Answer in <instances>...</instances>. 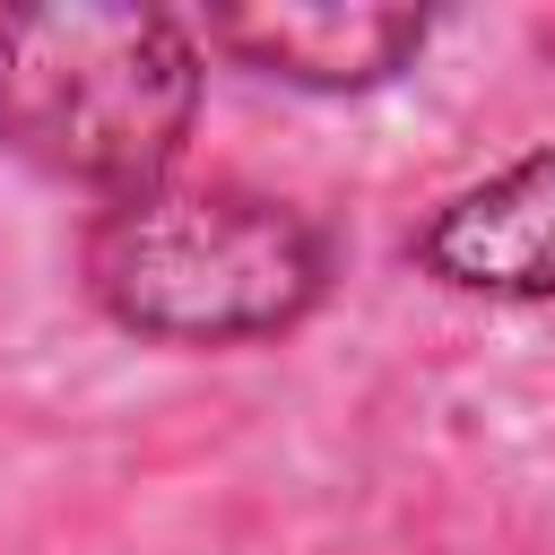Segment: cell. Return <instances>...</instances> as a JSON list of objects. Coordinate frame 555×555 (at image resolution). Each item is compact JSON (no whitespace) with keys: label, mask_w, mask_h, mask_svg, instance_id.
Masks as SVG:
<instances>
[{"label":"cell","mask_w":555,"mask_h":555,"mask_svg":"<svg viewBox=\"0 0 555 555\" xmlns=\"http://www.w3.org/2000/svg\"><path fill=\"white\" fill-rule=\"evenodd\" d=\"M330 278V243L312 217L260 191L225 182H147L113 199L87 234V286L95 304L173 347H234L269 338L295 312H312Z\"/></svg>","instance_id":"obj_1"},{"label":"cell","mask_w":555,"mask_h":555,"mask_svg":"<svg viewBox=\"0 0 555 555\" xmlns=\"http://www.w3.org/2000/svg\"><path fill=\"white\" fill-rule=\"evenodd\" d=\"M416 260L442 286L546 304L555 295V147L468 182L460 199H442L416 234Z\"/></svg>","instance_id":"obj_3"},{"label":"cell","mask_w":555,"mask_h":555,"mask_svg":"<svg viewBox=\"0 0 555 555\" xmlns=\"http://www.w3.org/2000/svg\"><path fill=\"white\" fill-rule=\"evenodd\" d=\"M199 104L191 35L156 9H0V139L113 199L165 182Z\"/></svg>","instance_id":"obj_2"},{"label":"cell","mask_w":555,"mask_h":555,"mask_svg":"<svg viewBox=\"0 0 555 555\" xmlns=\"http://www.w3.org/2000/svg\"><path fill=\"white\" fill-rule=\"evenodd\" d=\"M208 43L286 87H373L425 43V17L408 9H217Z\"/></svg>","instance_id":"obj_4"}]
</instances>
